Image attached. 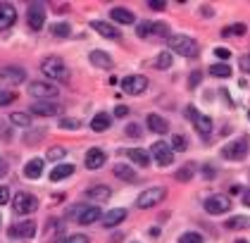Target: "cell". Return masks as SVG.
<instances>
[{"label": "cell", "instance_id": "6da1fadb", "mask_svg": "<svg viewBox=\"0 0 250 243\" xmlns=\"http://www.w3.org/2000/svg\"><path fill=\"white\" fill-rule=\"evenodd\" d=\"M41 72L53 81H69V77H72V74H69V67H67L60 57H48V60H43Z\"/></svg>", "mask_w": 250, "mask_h": 243}, {"label": "cell", "instance_id": "7a4b0ae2", "mask_svg": "<svg viewBox=\"0 0 250 243\" xmlns=\"http://www.w3.org/2000/svg\"><path fill=\"white\" fill-rule=\"evenodd\" d=\"M169 48L174 50V53L184 55V57H195L198 55V43H195L191 36H181V33H174V36H169Z\"/></svg>", "mask_w": 250, "mask_h": 243}, {"label": "cell", "instance_id": "3957f363", "mask_svg": "<svg viewBox=\"0 0 250 243\" xmlns=\"http://www.w3.org/2000/svg\"><path fill=\"white\" fill-rule=\"evenodd\" d=\"M165 198H167V189H162V186H155V189L143 191V193L139 195V200H136V205H139L141 210H148V208L160 205Z\"/></svg>", "mask_w": 250, "mask_h": 243}, {"label": "cell", "instance_id": "277c9868", "mask_svg": "<svg viewBox=\"0 0 250 243\" xmlns=\"http://www.w3.org/2000/svg\"><path fill=\"white\" fill-rule=\"evenodd\" d=\"M186 112H188V119L193 122L195 131L203 136V138H207V136L212 134V119H210L207 114H200L193 105H188V108H186Z\"/></svg>", "mask_w": 250, "mask_h": 243}, {"label": "cell", "instance_id": "5b68a950", "mask_svg": "<svg viewBox=\"0 0 250 243\" xmlns=\"http://www.w3.org/2000/svg\"><path fill=\"white\" fill-rule=\"evenodd\" d=\"M29 93L38 100H55L57 98V86L48 83V81H33L29 86Z\"/></svg>", "mask_w": 250, "mask_h": 243}, {"label": "cell", "instance_id": "8992f818", "mask_svg": "<svg viewBox=\"0 0 250 243\" xmlns=\"http://www.w3.org/2000/svg\"><path fill=\"white\" fill-rule=\"evenodd\" d=\"M150 160H155L160 167H167V164L174 162V150H172L167 143L157 141V143H153V148H150Z\"/></svg>", "mask_w": 250, "mask_h": 243}, {"label": "cell", "instance_id": "52a82bcc", "mask_svg": "<svg viewBox=\"0 0 250 243\" xmlns=\"http://www.w3.org/2000/svg\"><path fill=\"white\" fill-rule=\"evenodd\" d=\"M12 205H15V212H17V215H29V212H36L38 200H36V195H31V193H17L15 200H12Z\"/></svg>", "mask_w": 250, "mask_h": 243}, {"label": "cell", "instance_id": "ba28073f", "mask_svg": "<svg viewBox=\"0 0 250 243\" xmlns=\"http://www.w3.org/2000/svg\"><path fill=\"white\" fill-rule=\"evenodd\" d=\"M222 155L226 160L231 162H238V160H246V155H248V141H243V138H238V141H234V143H229V146H224Z\"/></svg>", "mask_w": 250, "mask_h": 243}, {"label": "cell", "instance_id": "9c48e42d", "mask_svg": "<svg viewBox=\"0 0 250 243\" xmlns=\"http://www.w3.org/2000/svg\"><path fill=\"white\" fill-rule=\"evenodd\" d=\"M136 33L141 38H150V36H169V27L165 22H143L136 27Z\"/></svg>", "mask_w": 250, "mask_h": 243}, {"label": "cell", "instance_id": "30bf717a", "mask_svg": "<svg viewBox=\"0 0 250 243\" xmlns=\"http://www.w3.org/2000/svg\"><path fill=\"white\" fill-rule=\"evenodd\" d=\"M74 217H77V222L83 224V227H88V224H93V222H98V219H103V212H100V208H86V205H77L74 208Z\"/></svg>", "mask_w": 250, "mask_h": 243}, {"label": "cell", "instance_id": "8fae6325", "mask_svg": "<svg viewBox=\"0 0 250 243\" xmlns=\"http://www.w3.org/2000/svg\"><path fill=\"white\" fill-rule=\"evenodd\" d=\"M229 210H231V200L226 195H210L205 200V212H210V215H224Z\"/></svg>", "mask_w": 250, "mask_h": 243}, {"label": "cell", "instance_id": "7c38bea8", "mask_svg": "<svg viewBox=\"0 0 250 243\" xmlns=\"http://www.w3.org/2000/svg\"><path fill=\"white\" fill-rule=\"evenodd\" d=\"M122 88H124L129 96H139V93H143V91L148 88V79H145L143 74H131V77L122 79Z\"/></svg>", "mask_w": 250, "mask_h": 243}, {"label": "cell", "instance_id": "4fadbf2b", "mask_svg": "<svg viewBox=\"0 0 250 243\" xmlns=\"http://www.w3.org/2000/svg\"><path fill=\"white\" fill-rule=\"evenodd\" d=\"M27 22H29V27L33 29V31L43 29V22H46V7H43L41 2H33V5H29Z\"/></svg>", "mask_w": 250, "mask_h": 243}, {"label": "cell", "instance_id": "5bb4252c", "mask_svg": "<svg viewBox=\"0 0 250 243\" xmlns=\"http://www.w3.org/2000/svg\"><path fill=\"white\" fill-rule=\"evenodd\" d=\"M24 79H27V72H24L22 67H2V69H0V81H2V83L19 86V83H24Z\"/></svg>", "mask_w": 250, "mask_h": 243}, {"label": "cell", "instance_id": "9a60e30c", "mask_svg": "<svg viewBox=\"0 0 250 243\" xmlns=\"http://www.w3.org/2000/svg\"><path fill=\"white\" fill-rule=\"evenodd\" d=\"M62 112V108L55 100H36L31 105V114H41V117H57Z\"/></svg>", "mask_w": 250, "mask_h": 243}, {"label": "cell", "instance_id": "2e32d148", "mask_svg": "<svg viewBox=\"0 0 250 243\" xmlns=\"http://www.w3.org/2000/svg\"><path fill=\"white\" fill-rule=\"evenodd\" d=\"M33 234H36V222H31V219L10 227V236L12 239H31Z\"/></svg>", "mask_w": 250, "mask_h": 243}, {"label": "cell", "instance_id": "e0dca14e", "mask_svg": "<svg viewBox=\"0 0 250 243\" xmlns=\"http://www.w3.org/2000/svg\"><path fill=\"white\" fill-rule=\"evenodd\" d=\"M91 27L95 29L100 36H105V38H112V41H119L122 38V31L114 27V24H110V22H103V19H93L91 22Z\"/></svg>", "mask_w": 250, "mask_h": 243}, {"label": "cell", "instance_id": "ac0fdd59", "mask_svg": "<svg viewBox=\"0 0 250 243\" xmlns=\"http://www.w3.org/2000/svg\"><path fill=\"white\" fill-rule=\"evenodd\" d=\"M17 22V10L10 2H0V29H10Z\"/></svg>", "mask_w": 250, "mask_h": 243}, {"label": "cell", "instance_id": "d6986e66", "mask_svg": "<svg viewBox=\"0 0 250 243\" xmlns=\"http://www.w3.org/2000/svg\"><path fill=\"white\" fill-rule=\"evenodd\" d=\"M124 219H126V210H124V208H114V210L103 215V227H105V229H112V227L122 224Z\"/></svg>", "mask_w": 250, "mask_h": 243}, {"label": "cell", "instance_id": "ffe728a7", "mask_svg": "<svg viewBox=\"0 0 250 243\" xmlns=\"http://www.w3.org/2000/svg\"><path fill=\"white\" fill-rule=\"evenodd\" d=\"M105 153L100 150V148H91L88 153H86V167L88 169H100L103 164H105Z\"/></svg>", "mask_w": 250, "mask_h": 243}, {"label": "cell", "instance_id": "44dd1931", "mask_svg": "<svg viewBox=\"0 0 250 243\" xmlns=\"http://www.w3.org/2000/svg\"><path fill=\"white\" fill-rule=\"evenodd\" d=\"M110 17H112V22H117V24H134L136 22L134 12L126 10V7H112Z\"/></svg>", "mask_w": 250, "mask_h": 243}, {"label": "cell", "instance_id": "7402d4cb", "mask_svg": "<svg viewBox=\"0 0 250 243\" xmlns=\"http://www.w3.org/2000/svg\"><path fill=\"white\" fill-rule=\"evenodd\" d=\"M88 60H91L95 67H100V69H112V65H114V60H112L108 53H103V50H91Z\"/></svg>", "mask_w": 250, "mask_h": 243}, {"label": "cell", "instance_id": "603a6c76", "mask_svg": "<svg viewBox=\"0 0 250 243\" xmlns=\"http://www.w3.org/2000/svg\"><path fill=\"white\" fill-rule=\"evenodd\" d=\"M148 129L150 131H155V134H167V129H169V124H167L165 117H160V114H148Z\"/></svg>", "mask_w": 250, "mask_h": 243}, {"label": "cell", "instance_id": "cb8c5ba5", "mask_svg": "<svg viewBox=\"0 0 250 243\" xmlns=\"http://www.w3.org/2000/svg\"><path fill=\"white\" fill-rule=\"evenodd\" d=\"M129 160L134 162V164H139V167H148L150 164V153L148 150H141V148H131L129 153Z\"/></svg>", "mask_w": 250, "mask_h": 243}, {"label": "cell", "instance_id": "d4e9b609", "mask_svg": "<svg viewBox=\"0 0 250 243\" xmlns=\"http://www.w3.org/2000/svg\"><path fill=\"white\" fill-rule=\"evenodd\" d=\"M110 195H112V191L110 186H93V189H88V198L91 200H95V203H105V200H110Z\"/></svg>", "mask_w": 250, "mask_h": 243}, {"label": "cell", "instance_id": "484cf974", "mask_svg": "<svg viewBox=\"0 0 250 243\" xmlns=\"http://www.w3.org/2000/svg\"><path fill=\"white\" fill-rule=\"evenodd\" d=\"M114 174H117V179H122V181H136L139 177H136V172L129 167V164H114Z\"/></svg>", "mask_w": 250, "mask_h": 243}, {"label": "cell", "instance_id": "4316f807", "mask_svg": "<svg viewBox=\"0 0 250 243\" xmlns=\"http://www.w3.org/2000/svg\"><path fill=\"white\" fill-rule=\"evenodd\" d=\"M110 127V114L108 112H98L93 119H91V129L93 131H105Z\"/></svg>", "mask_w": 250, "mask_h": 243}, {"label": "cell", "instance_id": "83f0119b", "mask_svg": "<svg viewBox=\"0 0 250 243\" xmlns=\"http://www.w3.org/2000/svg\"><path fill=\"white\" fill-rule=\"evenodd\" d=\"M69 174H74V164H57L55 169L50 172V181H62Z\"/></svg>", "mask_w": 250, "mask_h": 243}, {"label": "cell", "instance_id": "f1b7e54d", "mask_svg": "<svg viewBox=\"0 0 250 243\" xmlns=\"http://www.w3.org/2000/svg\"><path fill=\"white\" fill-rule=\"evenodd\" d=\"M41 174H43V160L27 162V167H24V177H27V179H38Z\"/></svg>", "mask_w": 250, "mask_h": 243}, {"label": "cell", "instance_id": "f546056e", "mask_svg": "<svg viewBox=\"0 0 250 243\" xmlns=\"http://www.w3.org/2000/svg\"><path fill=\"white\" fill-rule=\"evenodd\" d=\"M10 124L27 129V127H31V117H29V112H12L10 114Z\"/></svg>", "mask_w": 250, "mask_h": 243}, {"label": "cell", "instance_id": "4dcf8cb0", "mask_svg": "<svg viewBox=\"0 0 250 243\" xmlns=\"http://www.w3.org/2000/svg\"><path fill=\"white\" fill-rule=\"evenodd\" d=\"M210 74H212V77H219V79H229V77H231V67H229L226 62H217V65L210 67Z\"/></svg>", "mask_w": 250, "mask_h": 243}, {"label": "cell", "instance_id": "1f68e13d", "mask_svg": "<svg viewBox=\"0 0 250 243\" xmlns=\"http://www.w3.org/2000/svg\"><path fill=\"white\" fill-rule=\"evenodd\" d=\"M224 227H226V229H248L250 217H231V219H226Z\"/></svg>", "mask_w": 250, "mask_h": 243}, {"label": "cell", "instance_id": "d6a6232c", "mask_svg": "<svg viewBox=\"0 0 250 243\" xmlns=\"http://www.w3.org/2000/svg\"><path fill=\"white\" fill-rule=\"evenodd\" d=\"M153 67L155 69H169L172 67V53H160L157 57H155V62H153Z\"/></svg>", "mask_w": 250, "mask_h": 243}, {"label": "cell", "instance_id": "836d02e7", "mask_svg": "<svg viewBox=\"0 0 250 243\" xmlns=\"http://www.w3.org/2000/svg\"><path fill=\"white\" fill-rule=\"evenodd\" d=\"M53 33L60 36V38H67V36H72V27L67 22H55L53 24Z\"/></svg>", "mask_w": 250, "mask_h": 243}, {"label": "cell", "instance_id": "e575fe53", "mask_svg": "<svg viewBox=\"0 0 250 243\" xmlns=\"http://www.w3.org/2000/svg\"><path fill=\"white\" fill-rule=\"evenodd\" d=\"M191 177H193V164H186L176 172V181H188Z\"/></svg>", "mask_w": 250, "mask_h": 243}, {"label": "cell", "instance_id": "d590c367", "mask_svg": "<svg viewBox=\"0 0 250 243\" xmlns=\"http://www.w3.org/2000/svg\"><path fill=\"white\" fill-rule=\"evenodd\" d=\"M17 100V93H12V91H0V108H5V105H10V103H15Z\"/></svg>", "mask_w": 250, "mask_h": 243}, {"label": "cell", "instance_id": "8d00e7d4", "mask_svg": "<svg viewBox=\"0 0 250 243\" xmlns=\"http://www.w3.org/2000/svg\"><path fill=\"white\" fill-rule=\"evenodd\" d=\"M186 138L181 134H176V136H172V150H186Z\"/></svg>", "mask_w": 250, "mask_h": 243}, {"label": "cell", "instance_id": "74e56055", "mask_svg": "<svg viewBox=\"0 0 250 243\" xmlns=\"http://www.w3.org/2000/svg\"><path fill=\"white\" fill-rule=\"evenodd\" d=\"M179 243H203V236L195 234V231H186V234L179 239Z\"/></svg>", "mask_w": 250, "mask_h": 243}, {"label": "cell", "instance_id": "f35d334b", "mask_svg": "<svg viewBox=\"0 0 250 243\" xmlns=\"http://www.w3.org/2000/svg\"><path fill=\"white\" fill-rule=\"evenodd\" d=\"M67 155V150L64 148H60V146H55V148H50L48 150V160H62Z\"/></svg>", "mask_w": 250, "mask_h": 243}, {"label": "cell", "instance_id": "ab89813d", "mask_svg": "<svg viewBox=\"0 0 250 243\" xmlns=\"http://www.w3.org/2000/svg\"><path fill=\"white\" fill-rule=\"evenodd\" d=\"M231 33H241L243 36L246 33V24H234V27H226L222 31V36H231Z\"/></svg>", "mask_w": 250, "mask_h": 243}, {"label": "cell", "instance_id": "60d3db41", "mask_svg": "<svg viewBox=\"0 0 250 243\" xmlns=\"http://www.w3.org/2000/svg\"><path fill=\"white\" fill-rule=\"evenodd\" d=\"M60 127H62V129H79L81 122H79V119H67V117H64V119H60Z\"/></svg>", "mask_w": 250, "mask_h": 243}, {"label": "cell", "instance_id": "b9f144b4", "mask_svg": "<svg viewBox=\"0 0 250 243\" xmlns=\"http://www.w3.org/2000/svg\"><path fill=\"white\" fill-rule=\"evenodd\" d=\"M60 243H91L88 241V236H83V234H72V236H67L64 241Z\"/></svg>", "mask_w": 250, "mask_h": 243}, {"label": "cell", "instance_id": "7bdbcfd3", "mask_svg": "<svg viewBox=\"0 0 250 243\" xmlns=\"http://www.w3.org/2000/svg\"><path fill=\"white\" fill-rule=\"evenodd\" d=\"M7 203H10V189L0 186V205H7Z\"/></svg>", "mask_w": 250, "mask_h": 243}, {"label": "cell", "instance_id": "ee69618b", "mask_svg": "<svg viewBox=\"0 0 250 243\" xmlns=\"http://www.w3.org/2000/svg\"><path fill=\"white\" fill-rule=\"evenodd\" d=\"M215 55H217L219 60H229V57H231V50H229V48H215Z\"/></svg>", "mask_w": 250, "mask_h": 243}, {"label": "cell", "instance_id": "f6af8a7d", "mask_svg": "<svg viewBox=\"0 0 250 243\" xmlns=\"http://www.w3.org/2000/svg\"><path fill=\"white\" fill-rule=\"evenodd\" d=\"M238 65H241V69H243V72H246V74H250V55H243V57H241V62H238Z\"/></svg>", "mask_w": 250, "mask_h": 243}, {"label": "cell", "instance_id": "bcb514c9", "mask_svg": "<svg viewBox=\"0 0 250 243\" xmlns=\"http://www.w3.org/2000/svg\"><path fill=\"white\" fill-rule=\"evenodd\" d=\"M126 136H131V138H139V136H141V129L136 127V124H129V127H126Z\"/></svg>", "mask_w": 250, "mask_h": 243}, {"label": "cell", "instance_id": "7dc6e473", "mask_svg": "<svg viewBox=\"0 0 250 243\" xmlns=\"http://www.w3.org/2000/svg\"><path fill=\"white\" fill-rule=\"evenodd\" d=\"M0 138H2V141H10V138H12V131H10L2 122H0Z\"/></svg>", "mask_w": 250, "mask_h": 243}, {"label": "cell", "instance_id": "c3c4849f", "mask_svg": "<svg viewBox=\"0 0 250 243\" xmlns=\"http://www.w3.org/2000/svg\"><path fill=\"white\" fill-rule=\"evenodd\" d=\"M126 114H129V108H126V105H117V108H114V117H126Z\"/></svg>", "mask_w": 250, "mask_h": 243}, {"label": "cell", "instance_id": "681fc988", "mask_svg": "<svg viewBox=\"0 0 250 243\" xmlns=\"http://www.w3.org/2000/svg\"><path fill=\"white\" fill-rule=\"evenodd\" d=\"M200 79H203V72H198V69H195L193 74H191V86H198V83H200Z\"/></svg>", "mask_w": 250, "mask_h": 243}, {"label": "cell", "instance_id": "f907efd6", "mask_svg": "<svg viewBox=\"0 0 250 243\" xmlns=\"http://www.w3.org/2000/svg\"><path fill=\"white\" fill-rule=\"evenodd\" d=\"M150 7L153 10H165V0H150Z\"/></svg>", "mask_w": 250, "mask_h": 243}, {"label": "cell", "instance_id": "816d5d0a", "mask_svg": "<svg viewBox=\"0 0 250 243\" xmlns=\"http://www.w3.org/2000/svg\"><path fill=\"white\" fill-rule=\"evenodd\" d=\"M203 174L205 179H215V167H203Z\"/></svg>", "mask_w": 250, "mask_h": 243}, {"label": "cell", "instance_id": "f5cc1de1", "mask_svg": "<svg viewBox=\"0 0 250 243\" xmlns=\"http://www.w3.org/2000/svg\"><path fill=\"white\" fill-rule=\"evenodd\" d=\"M241 195H243V205H248V208H250V189H246Z\"/></svg>", "mask_w": 250, "mask_h": 243}, {"label": "cell", "instance_id": "db71d44e", "mask_svg": "<svg viewBox=\"0 0 250 243\" xmlns=\"http://www.w3.org/2000/svg\"><path fill=\"white\" fill-rule=\"evenodd\" d=\"M7 174V164H5V160H0V177H5Z\"/></svg>", "mask_w": 250, "mask_h": 243}, {"label": "cell", "instance_id": "11a10c76", "mask_svg": "<svg viewBox=\"0 0 250 243\" xmlns=\"http://www.w3.org/2000/svg\"><path fill=\"white\" fill-rule=\"evenodd\" d=\"M234 243H248V241H246V239H238V241H234Z\"/></svg>", "mask_w": 250, "mask_h": 243}, {"label": "cell", "instance_id": "9f6ffc18", "mask_svg": "<svg viewBox=\"0 0 250 243\" xmlns=\"http://www.w3.org/2000/svg\"><path fill=\"white\" fill-rule=\"evenodd\" d=\"M248 117H250V112H248Z\"/></svg>", "mask_w": 250, "mask_h": 243}]
</instances>
